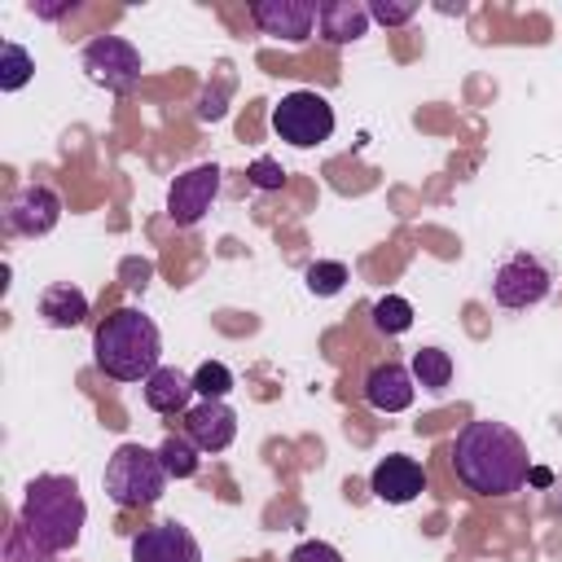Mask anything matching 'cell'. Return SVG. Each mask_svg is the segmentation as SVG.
Instances as JSON below:
<instances>
[{"mask_svg": "<svg viewBox=\"0 0 562 562\" xmlns=\"http://www.w3.org/2000/svg\"><path fill=\"white\" fill-rule=\"evenodd\" d=\"M452 470L474 496H509L527 483L531 457L514 426L479 417L465 422L461 435L452 439Z\"/></svg>", "mask_w": 562, "mask_h": 562, "instance_id": "1", "label": "cell"}, {"mask_svg": "<svg viewBox=\"0 0 562 562\" xmlns=\"http://www.w3.org/2000/svg\"><path fill=\"white\" fill-rule=\"evenodd\" d=\"M83 522H88V505H83L79 483L70 474H35L26 483V496H22V509H18V527L48 558L75 549L79 536H83Z\"/></svg>", "mask_w": 562, "mask_h": 562, "instance_id": "2", "label": "cell"}, {"mask_svg": "<svg viewBox=\"0 0 562 562\" xmlns=\"http://www.w3.org/2000/svg\"><path fill=\"white\" fill-rule=\"evenodd\" d=\"M158 356H162V334L136 307L110 312L92 334V360L114 382H145L158 369Z\"/></svg>", "mask_w": 562, "mask_h": 562, "instance_id": "3", "label": "cell"}, {"mask_svg": "<svg viewBox=\"0 0 562 562\" xmlns=\"http://www.w3.org/2000/svg\"><path fill=\"white\" fill-rule=\"evenodd\" d=\"M167 479H171V474L162 470V457H158L154 448H145V443H123V448H114V457L105 461V474H101L105 496H110L119 509H145V505H154V501L162 496Z\"/></svg>", "mask_w": 562, "mask_h": 562, "instance_id": "4", "label": "cell"}, {"mask_svg": "<svg viewBox=\"0 0 562 562\" xmlns=\"http://www.w3.org/2000/svg\"><path fill=\"white\" fill-rule=\"evenodd\" d=\"M272 132L281 140H290L294 149H312V145L334 136V105L321 92H307V88L285 92L272 105Z\"/></svg>", "mask_w": 562, "mask_h": 562, "instance_id": "5", "label": "cell"}, {"mask_svg": "<svg viewBox=\"0 0 562 562\" xmlns=\"http://www.w3.org/2000/svg\"><path fill=\"white\" fill-rule=\"evenodd\" d=\"M549 290H553V268L531 250H518V255L501 259L496 272H492V299L509 312L536 307Z\"/></svg>", "mask_w": 562, "mask_h": 562, "instance_id": "6", "label": "cell"}, {"mask_svg": "<svg viewBox=\"0 0 562 562\" xmlns=\"http://www.w3.org/2000/svg\"><path fill=\"white\" fill-rule=\"evenodd\" d=\"M83 70L92 83H101L110 92H132L140 79V53L123 35H97L83 48Z\"/></svg>", "mask_w": 562, "mask_h": 562, "instance_id": "7", "label": "cell"}, {"mask_svg": "<svg viewBox=\"0 0 562 562\" xmlns=\"http://www.w3.org/2000/svg\"><path fill=\"white\" fill-rule=\"evenodd\" d=\"M220 167L215 162H198V167H189V171H180L176 180H171V189H167V215L176 220V224H198L206 211H211V202H215V193H220Z\"/></svg>", "mask_w": 562, "mask_h": 562, "instance_id": "8", "label": "cell"}, {"mask_svg": "<svg viewBox=\"0 0 562 562\" xmlns=\"http://www.w3.org/2000/svg\"><path fill=\"white\" fill-rule=\"evenodd\" d=\"M57 220H61V198L48 184H22L4 202V228L18 237H44L57 228Z\"/></svg>", "mask_w": 562, "mask_h": 562, "instance_id": "9", "label": "cell"}, {"mask_svg": "<svg viewBox=\"0 0 562 562\" xmlns=\"http://www.w3.org/2000/svg\"><path fill=\"white\" fill-rule=\"evenodd\" d=\"M132 562H202V544L180 522H154V527L136 531Z\"/></svg>", "mask_w": 562, "mask_h": 562, "instance_id": "10", "label": "cell"}, {"mask_svg": "<svg viewBox=\"0 0 562 562\" xmlns=\"http://www.w3.org/2000/svg\"><path fill=\"white\" fill-rule=\"evenodd\" d=\"M250 18H255V26L263 35L285 40V44H303L312 35L316 4L312 0H255L250 4Z\"/></svg>", "mask_w": 562, "mask_h": 562, "instance_id": "11", "label": "cell"}, {"mask_svg": "<svg viewBox=\"0 0 562 562\" xmlns=\"http://www.w3.org/2000/svg\"><path fill=\"white\" fill-rule=\"evenodd\" d=\"M369 492L378 501H386V505H408V501H417L426 492V470H422V461H413L404 452H391V457H382L373 465Z\"/></svg>", "mask_w": 562, "mask_h": 562, "instance_id": "12", "label": "cell"}, {"mask_svg": "<svg viewBox=\"0 0 562 562\" xmlns=\"http://www.w3.org/2000/svg\"><path fill=\"white\" fill-rule=\"evenodd\" d=\"M184 435L202 448V452H224L237 439V413L224 400H202L184 413Z\"/></svg>", "mask_w": 562, "mask_h": 562, "instance_id": "13", "label": "cell"}, {"mask_svg": "<svg viewBox=\"0 0 562 562\" xmlns=\"http://www.w3.org/2000/svg\"><path fill=\"white\" fill-rule=\"evenodd\" d=\"M417 395V382H413V369L386 360V364H373L369 378H364V400L378 408V413H404Z\"/></svg>", "mask_w": 562, "mask_h": 562, "instance_id": "14", "label": "cell"}, {"mask_svg": "<svg viewBox=\"0 0 562 562\" xmlns=\"http://www.w3.org/2000/svg\"><path fill=\"white\" fill-rule=\"evenodd\" d=\"M316 26L325 44H356L369 31V4L360 0H321L316 4Z\"/></svg>", "mask_w": 562, "mask_h": 562, "instance_id": "15", "label": "cell"}, {"mask_svg": "<svg viewBox=\"0 0 562 562\" xmlns=\"http://www.w3.org/2000/svg\"><path fill=\"white\" fill-rule=\"evenodd\" d=\"M140 391H145V404H149L154 413H167V417H171V413H189V408H193V404H189V400H193V378H184L180 369L158 364V369L145 378Z\"/></svg>", "mask_w": 562, "mask_h": 562, "instance_id": "16", "label": "cell"}, {"mask_svg": "<svg viewBox=\"0 0 562 562\" xmlns=\"http://www.w3.org/2000/svg\"><path fill=\"white\" fill-rule=\"evenodd\" d=\"M40 316L53 329H75V325L88 321V294L79 285H70V281H57V285H48L40 294Z\"/></svg>", "mask_w": 562, "mask_h": 562, "instance_id": "17", "label": "cell"}, {"mask_svg": "<svg viewBox=\"0 0 562 562\" xmlns=\"http://www.w3.org/2000/svg\"><path fill=\"white\" fill-rule=\"evenodd\" d=\"M413 382L417 386H426V391H443L448 382H452V356L443 351V347H422V351H413Z\"/></svg>", "mask_w": 562, "mask_h": 562, "instance_id": "18", "label": "cell"}, {"mask_svg": "<svg viewBox=\"0 0 562 562\" xmlns=\"http://www.w3.org/2000/svg\"><path fill=\"white\" fill-rule=\"evenodd\" d=\"M202 448L189 439V435H167L162 443H158V457H162V470L171 474V479H193L198 474V465H202V457H198Z\"/></svg>", "mask_w": 562, "mask_h": 562, "instance_id": "19", "label": "cell"}, {"mask_svg": "<svg viewBox=\"0 0 562 562\" xmlns=\"http://www.w3.org/2000/svg\"><path fill=\"white\" fill-rule=\"evenodd\" d=\"M0 88L4 92H18L31 75H35V57L22 48V44H13V40H4V48H0Z\"/></svg>", "mask_w": 562, "mask_h": 562, "instance_id": "20", "label": "cell"}, {"mask_svg": "<svg viewBox=\"0 0 562 562\" xmlns=\"http://www.w3.org/2000/svg\"><path fill=\"white\" fill-rule=\"evenodd\" d=\"M373 325H378L382 334H404V329H413V303L400 299V294L378 299V303H373Z\"/></svg>", "mask_w": 562, "mask_h": 562, "instance_id": "21", "label": "cell"}, {"mask_svg": "<svg viewBox=\"0 0 562 562\" xmlns=\"http://www.w3.org/2000/svg\"><path fill=\"white\" fill-rule=\"evenodd\" d=\"M303 281H307L312 294L329 299V294H338V290L347 285V263H338V259H316V263L303 272Z\"/></svg>", "mask_w": 562, "mask_h": 562, "instance_id": "22", "label": "cell"}, {"mask_svg": "<svg viewBox=\"0 0 562 562\" xmlns=\"http://www.w3.org/2000/svg\"><path fill=\"white\" fill-rule=\"evenodd\" d=\"M193 391H198L202 400H224V395L233 391V373H228V364H220V360L198 364V373H193Z\"/></svg>", "mask_w": 562, "mask_h": 562, "instance_id": "23", "label": "cell"}, {"mask_svg": "<svg viewBox=\"0 0 562 562\" xmlns=\"http://www.w3.org/2000/svg\"><path fill=\"white\" fill-rule=\"evenodd\" d=\"M4 562H53L18 522H13V531H9V540H4Z\"/></svg>", "mask_w": 562, "mask_h": 562, "instance_id": "24", "label": "cell"}, {"mask_svg": "<svg viewBox=\"0 0 562 562\" xmlns=\"http://www.w3.org/2000/svg\"><path fill=\"white\" fill-rule=\"evenodd\" d=\"M413 13H417V0H373L369 4V18H378L382 26H404V22H413Z\"/></svg>", "mask_w": 562, "mask_h": 562, "instance_id": "25", "label": "cell"}, {"mask_svg": "<svg viewBox=\"0 0 562 562\" xmlns=\"http://www.w3.org/2000/svg\"><path fill=\"white\" fill-rule=\"evenodd\" d=\"M246 176H250V184H255V189H281V184H285V171H281V162H277V158H255Z\"/></svg>", "mask_w": 562, "mask_h": 562, "instance_id": "26", "label": "cell"}, {"mask_svg": "<svg viewBox=\"0 0 562 562\" xmlns=\"http://www.w3.org/2000/svg\"><path fill=\"white\" fill-rule=\"evenodd\" d=\"M285 562H342V553L334 544H325V540H303V544L290 549Z\"/></svg>", "mask_w": 562, "mask_h": 562, "instance_id": "27", "label": "cell"}, {"mask_svg": "<svg viewBox=\"0 0 562 562\" xmlns=\"http://www.w3.org/2000/svg\"><path fill=\"white\" fill-rule=\"evenodd\" d=\"M40 18H61V13H75V4H35Z\"/></svg>", "mask_w": 562, "mask_h": 562, "instance_id": "28", "label": "cell"}]
</instances>
